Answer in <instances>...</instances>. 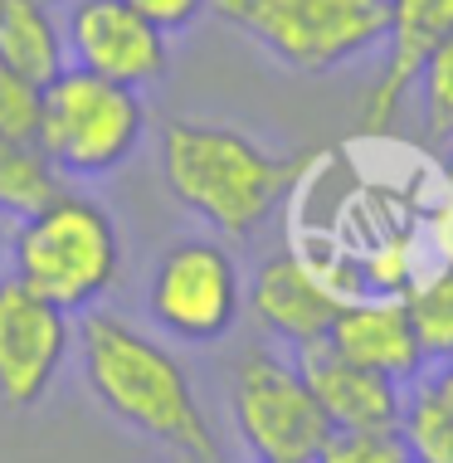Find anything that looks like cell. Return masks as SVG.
I'll return each instance as SVG.
<instances>
[{
  "mask_svg": "<svg viewBox=\"0 0 453 463\" xmlns=\"http://www.w3.org/2000/svg\"><path fill=\"white\" fill-rule=\"evenodd\" d=\"M400 298L410 307L424 361H453V264H429Z\"/></svg>",
  "mask_w": 453,
  "mask_h": 463,
  "instance_id": "cell-16",
  "label": "cell"
},
{
  "mask_svg": "<svg viewBox=\"0 0 453 463\" xmlns=\"http://www.w3.org/2000/svg\"><path fill=\"white\" fill-rule=\"evenodd\" d=\"M390 24H385V64L375 73L366 103H361V122L371 132H385L390 122L405 112L414 73L429 59V49L453 34V0H385Z\"/></svg>",
  "mask_w": 453,
  "mask_h": 463,
  "instance_id": "cell-11",
  "label": "cell"
},
{
  "mask_svg": "<svg viewBox=\"0 0 453 463\" xmlns=\"http://www.w3.org/2000/svg\"><path fill=\"white\" fill-rule=\"evenodd\" d=\"M166 191L224 240H249L288 200L302 161L278 156L259 137L215 118H166L156 137Z\"/></svg>",
  "mask_w": 453,
  "mask_h": 463,
  "instance_id": "cell-2",
  "label": "cell"
},
{
  "mask_svg": "<svg viewBox=\"0 0 453 463\" xmlns=\"http://www.w3.org/2000/svg\"><path fill=\"white\" fill-rule=\"evenodd\" d=\"M146 137V103L137 89L98 79L88 69H64L44 83L40 146L69 181H98L127 166Z\"/></svg>",
  "mask_w": 453,
  "mask_h": 463,
  "instance_id": "cell-5",
  "label": "cell"
},
{
  "mask_svg": "<svg viewBox=\"0 0 453 463\" xmlns=\"http://www.w3.org/2000/svg\"><path fill=\"white\" fill-rule=\"evenodd\" d=\"M254 463H293V458H254Z\"/></svg>",
  "mask_w": 453,
  "mask_h": 463,
  "instance_id": "cell-24",
  "label": "cell"
},
{
  "mask_svg": "<svg viewBox=\"0 0 453 463\" xmlns=\"http://www.w3.org/2000/svg\"><path fill=\"white\" fill-rule=\"evenodd\" d=\"M312 463H410L405 434L395 430H332Z\"/></svg>",
  "mask_w": 453,
  "mask_h": 463,
  "instance_id": "cell-19",
  "label": "cell"
},
{
  "mask_svg": "<svg viewBox=\"0 0 453 463\" xmlns=\"http://www.w3.org/2000/svg\"><path fill=\"white\" fill-rule=\"evenodd\" d=\"M146 312L166 336L210 346L234 332L244 312L239 259L210 234H185L156 259L146 283Z\"/></svg>",
  "mask_w": 453,
  "mask_h": 463,
  "instance_id": "cell-7",
  "label": "cell"
},
{
  "mask_svg": "<svg viewBox=\"0 0 453 463\" xmlns=\"http://www.w3.org/2000/svg\"><path fill=\"white\" fill-rule=\"evenodd\" d=\"M73 346L69 312L20 283L15 273L0 279V405L34 410L64 371Z\"/></svg>",
  "mask_w": 453,
  "mask_h": 463,
  "instance_id": "cell-9",
  "label": "cell"
},
{
  "mask_svg": "<svg viewBox=\"0 0 453 463\" xmlns=\"http://www.w3.org/2000/svg\"><path fill=\"white\" fill-rule=\"evenodd\" d=\"M244 303L269 336H278L293 352H312L332 336V322L346 298L322 279V269L302 249H278L259 264Z\"/></svg>",
  "mask_w": 453,
  "mask_h": 463,
  "instance_id": "cell-10",
  "label": "cell"
},
{
  "mask_svg": "<svg viewBox=\"0 0 453 463\" xmlns=\"http://www.w3.org/2000/svg\"><path fill=\"white\" fill-rule=\"evenodd\" d=\"M0 59L40 89L69 69L64 15L54 10V0H5L0 5Z\"/></svg>",
  "mask_w": 453,
  "mask_h": 463,
  "instance_id": "cell-14",
  "label": "cell"
},
{
  "mask_svg": "<svg viewBox=\"0 0 453 463\" xmlns=\"http://www.w3.org/2000/svg\"><path fill=\"white\" fill-rule=\"evenodd\" d=\"M10 264H15V279L44 293L49 303H59L64 312H88L118 288L127 254H122V230L103 200L69 185L30 220H15Z\"/></svg>",
  "mask_w": 453,
  "mask_h": 463,
  "instance_id": "cell-3",
  "label": "cell"
},
{
  "mask_svg": "<svg viewBox=\"0 0 453 463\" xmlns=\"http://www.w3.org/2000/svg\"><path fill=\"white\" fill-rule=\"evenodd\" d=\"M400 434L414 463H453V400L434 381H424L420 391L405 395Z\"/></svg>",
  "mask_w": 453,
  "mask_h": 463,
  "instance_id": "cell-17",
  "label": "cell"
},
{
  "mask_svg": "<svg viewBox=\"0 0 453 463\" xmlns=\"http://www.w3.org/2000/svg\"><path fill=\"white\" fill-rule=\"evenodd\" d=\"M210 10L297 73H332L371 54L390 24L385 0H210Z\"/></svg>",
  "mask_w": 453,
  "mask_h": 463,
  "instance_id": "cell-4",
  "label": "cell"
},
{
  "mask_svg": "<svg viewBox=\"0 0 453 463\" xmlns=\"http://www.w3.org/2000/svg\"><path fill=\"white\" fill-rule=\"evenodd\" d=\"M0 5H5V0H0Z\"/></svg>",
  "mask_w": 453,
  "mask_h": 463,
  "instance_id": "cell-27",
  "label": "cell"
},
{
  "mask_svg": "<svg viewBox=\"0 0 453 463\" xmlns=\"http://www.w3.org/2000/svg\"><path fill=\"white\" fill-rule=\"evenodd\" d=\"M69 64L122 89H156L171 73V34L142 20L127 0H69L64 10Z\"/></svg>",
  "mask_w": 453,
  "mask_h": 463,
  "instance_id": "cell-8",
  "label": "cell"
},
{
  "mask_svg": "<svg viewBox=\"0 0 453 463\" xmlns=\"http://www.w3.org/2000/svg\"><path fill=\"white\" fill-rule=\"evenodd\" d=\"M410 103L420 108V128L429 142L453 146V34L429 49V59L414 73Z\"/></svg>",
  "mask_w": 453,
  "mask_h": 463,
  "instance_id": "cell-18",
  "label": "cell"
},
{
  "mask_svg": "<svg viewBox=\"0 0 453 463\" xmlns=\"http://www.w3.org/2000/svg\"><path fill=\"white\" fill-rule=\"evenodd\" d=\"M326 346H332L336 356L381 371L400 385L414 381L424 366L420 336H414L410 307L400 293H361V298H351V303H342Z\"/></svg>",
  "mask_w": 453,
  "mask_h": 463,
  "instance_id": "cell-12",
  "label": "cell"
},
{
  "mask_svg": "<svg viewBox=\"0 0 453 463\" xmlns=\"http://www.w3.org/2000/svg\"><path fill=\"white\" fill-rule=\"evenodd\" d=\"M410 463H414V458H410Z\"/></svg>",
  "mask_w": 453,
  "mask_h": 463,
  "instance_id": "cell-28",
  "label": "cell"
},
{
  "mask_svg": "<svg viewBox=\"0 0 453 463\" xmlns=\"http://www.w3.org/2000/svg\"><path fill=\"white\" fill-rule=\"evenodd\" d=\"M40 118H44V89L0 59V137L40 142Z\"/></svg>",
  "mask_w": 453,
  "mask_h": 463,
  "instance_id": "cell-20",
  "label": "cell"
},
{
  "mask_svg": "<svg viewBox=\"0 0 453 463\" xmlns=\"http://www.w3.org/2000/svg\"><path fill=\"white\" fill-rule=\"evenodd\" d=\"M297 366L307 375V385H312V395H317L332 430H395L400 424V410H405L400 381L336 356L326 342L302 352Z\"/></svg>",
  "mask_w": 453,
  "mask_h": 463,
  "instance_id": "cell-13",
  "label": "cell"
},
{
  "mask_svg": "<svg viewBox=\"0 0 453 463\" xmlns=\"http://www.w3.org/2000/svg\"><path fill=\"white\" fill-rule=\"evenodd\" d=\"M424 244H429L434 264H453V161L444 171V191L424 210Z\"/></svg>",
  "mask_w": 453,
  "mask_h": 463,
  "instance_id": "cell-21",
  "label": "cell"
},
{
  "mask_svg": "<svg viewBox=\"0 0 453 463\" xmlns=\"http://www.w3.org/2000/svg\"><path fill=\"white\" fill-rule=\"evenodd\" d=\"M230 415L244 449L254 458H293L312 463L326 444V424L317 395L297 361L269 346H249L230 371Z\"/></svg>",
  "mask_w": 453,
  "mask_h": 463,
  "instance_id": "cell-6",
  "label": "cell"
},
{
  "mask_svg": "<svg viewBox=\"0 0 453 463\" xmlns=\"http://www.w3.org/2000/svg\"><path fill=\"white\" fill-rule=\"evenodd\" d=\"M434 385H439V391H444V395L453 400V361H444V366H439V375H434Z\"/></svg>",
  "mask_w": 453,
  "mask_h": 463,
  "instance_id": "cell-23",
  "label": "cell"
},
{
  "mask_svg": "<svg viewBox=\"0 0 453 463\" xmlns=\"http://www.w3.org/2000/svg\"><path fill=\"white\" fill-rule=\"evenodd\" d=\"M59 191H69V176L49 161L40 142H10V137H0V215L30 220Z\"/></svg>",
  "mask_w": 453,
  "mask_h": 463,
  "instance_id": "cell-15",
  "label": "cell"
},
{
  "mask_svg": "<svg viewBox=\"0 0 453 463\" xmlns=\"http://www.w3.org/2000/svg\"><path fill=\"white\" fill-rule=\"evenodd\" d=\"M171 463H200V458H181V454H171Z\"/></svg>",
  "mask_w": 453,
  "mask_h": 463,
  "instance_id": "cell-25",
  "label": "cell"
},
{
  "mask_svg": "<svg viewBox=\"0 0 453 463\" xmlns=\"http://www.w3.org/2000/svg\"><path fill=\"white\" fill-rule=\"evenodd\" d=\"M79 342L83 381L112 420L181 458L220 463V439L191 385V371L175 361L166 342L108 307H88Z\"/></svg>",
  "mask_w": 453,
  "mask_h": 463,
  "instance_id": "cell-1",
  "label": "cell"
},
{
  "mask_svg": "<svg viewBox=\"0 0 453 463\" xmlns=\"http://www.w3.org/2000/svg\"><path fill=\"white\" fill-rule=\"evenodd\" d=\"M142 20H151L161 34H185L210 10V0H127Z\"/></svg>",
  "mask_w": 453,
  "mask_h": 463,
  "instance_id": "cell-22",
  "label": "cell"
},
{
  "mask_svg": "<svg viewBox=\"0 0 453 463\" xmlns=\"http://www.w3.org/2000/svg\"><path fill=\"white\" fill-rule=\"evenodd\" d=\"M0 230H5V215H0Z\"/></svg>",
  "mask_w": 453,
  "mask_h": 463,
  "instance_id": "cell-26",
  "label": "cell"
}]
</instances>
